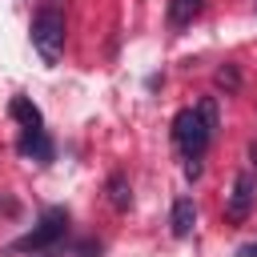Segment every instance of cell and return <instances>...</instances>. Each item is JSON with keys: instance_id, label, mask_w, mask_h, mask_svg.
<instances>
[{"instance_id": "obj_14", "label": "cell", "mask_w": 257, "mask_h": 257, "mask_svg": "<svg viewBox=\"0 0 257 257\" xmlns=\"http://www.w3.org/2000/svg\"><path fill=\"white\" fill-rule=\"evenodd\" d=\"M185 177L197 181V177H201V161H185Z\"/></svg>"}, {"instance_id": "obj_2", "label": "cell", "mask_w": 257, "mask_h": 257, "mask_svg": "<svg viewBox=\"0 0 257 257\" xmlns=\"http://www.w3.org/2000/svg\"><path fill=\"white\" fill-rule=\"evenodd\" d=\"M32 48L40 52L44 64H56L60 52H64V12L60 8H40L32 16Z\"/></svg>"}, {"instance_id": "obj_5", "label": "cell", "mask_w": 257, "mask_h": 257, "mask_svg": "<svg viewBox=\"0 0 257 257\" xmlns=\"http://www.w3.org/2000/svg\"><path fill=\"white\" fill-rule=\"evenodd\" d=\"M20 157H32V161L48 165V161L56 157V145L48 141L44 128H24V137H20Z\"/></svg>"}, {"instance_id": "obj_13", "label": "cell", "mask_w": 257, "mask_h": 257, "mask_svg": "<svg viewBox=\"0 0 257 257\" xmlns=\"http://www.w3.org/2000/svg\"><path fill=\"white\" fill-rule=\"evenodd\" d=\"M233 257H257V241H245V245H237V253Z\"/></svg>"}, {"instance_id": "obj_12", "label": "cell", "mask_w": 257, "mask_h": 257, "mask_svg": "<svg viewBox=\"0 0 257 257\" xmlns=\"http://www.w3.org/2000/svg\"><path fill=\"white\" fill-rule=\"evenodd\" d=\"M76 257H100V241H80L76 245Z\"/></svg>"}, {"instance_id": "obj_10", "label": "cell", "mask_w": 257, "mask_h": 257, "mask_svg": "<svg viewBox=\"0 0 257 257\" xmlns=\"http://www.w3.org/2000/svg\"><path fill=\"white\" fill-rule=\"evenodd\" d=\"M217 84L229 88V92H241V72H237V64H221V68H217Z\"/></svg>"}, {"instance_id": "obj_11", "label": "cell", "mask_w": 257, "mask_h": 257, "mask_svg": "<svg viewBox=\"0 0 257 257\" xmlns=\"http://www.w3.org/2000/svg\"><path fill=\"white\" fill-rule=\"evenodd\" d=\"M197 112H201V120L209 124V133L217 137V128H221V120H217V100H213V96H205V100H197Z\"/></svg>"}, {"instance_id": "obj_3", "label": "cell", "mask_w": 257, "mask_h": 257, "mask_svg": "<svg viewBox=\"0 0 257 257\" xmlns=\"http://www.w3.org/2000/svg\"><path fill=\"white\" fill-rule=\"evenodd\" d=\"M173 141H177V149L185 153V161H201V153L209 149L213 133H209V124L201 120L197 104H193V108H181V112L173 116Z\"/></svg>"}, {"instance_id": "obj_7", "label": "cell", "mask_w": 257, "mask_h": 257, "mask_svg": "<svg viewBox=\"0 0 257 257\" xmlns=\"http://www.w3.org/2000/svg\"><path fill=\"white\" fill-rule=\"evenodd\" d=\"M104 193H108V205H112L116 213H124V209L133 205V185H128V177H124V173H112V177H108V185H104Z\"/></svg>"}, {"instance_id": "obj_9", "label": "cell", "mask_w": 257, "mask_h": 257, "mask_svg": "<svg viewBox=\"0 0 257 257\" xmlns=\"http://www.w3.org/2000/svg\"><path fill=\"white\" fill-rule=\"evenodd\" d=\"M197 12H201V0H173V4H169V20H173V28L193 24Z\"/></svg>"}, {"instance_id": "obj_15", "label": "cell", "mask_w": 257, "mask_h": 257, "mask_svg": "<svg viewBox=\"0 0 257 257\" xmlns=\"http://www.w3.org/2000/svg\"><path fill=\"white\" fill-rule=\"evenodd\" d=\"M249 161H253V169H257V141H249Z\"/></svg>"}, {"instance_id": "obj_16", "label": "cell", "mask_w": 257, "mask_h": 257, "mask_svg": "<svg viewBox=\"0 0 257 257\" xmlns=\"http://www.w3.org/2000/svg\"><path fill=\"white\" fill-rule=\"evenodd\" d=\"M36 257H48V253H36Z\"/></svg>"}, {"instance_id": "obj_1", "label": "cell", "mask_w": 257, "mask_h": 257, "mask_svg": "<svg viewBox=\"0 0 257 257\" xmlns=\"http://www.w3.org/2000/svg\"><path fill=\"white\" fill-rule=\"evenodd\" d=\"M64 233H68V213H64L60 205H48V209L40 213V221H36L24 237L12 241V249H16V253H48Z\"/></svg>"}, {"instance_id": "obj_4", "label": "cell", "mask_w": 257, "mask_h": 257, "mask_svg": "<svg viewBox=\"0 0 257 257\" xmlns=\"http://www.w3.org/2000/svg\"><path fill=\"white\" fill-rule=\"evenodd\" d=\"M253 197H257V177L253 173H237L233 177V189H229V201H225V217L233 225H241L253 209Z\"/></svg>"}, {"instance_id": "obj_6", "label": "cell", "mask_w": 257, "mask_h": 257, "mask_svg": "<svg viewBox=\"0 0 257 257\" xmlns=\"http://www.w3.org/2000/svg\"><path fill=\"white\" fill-rule=\"evenodd\" d=\"M169 221H173V237H189L193 225H197V205H193V197H177Z\"/></svg>"}, {"instance_id": "obj_8", "label": "cell", "mask_w": 257, "mask_h": 257, "mask_svg": "<svg viewBox=\"0 0 257 257\" xmlns=\"http://www.w3.org/2000/svg\"><path fill=\"white\" fill-rule=\"evenodd\" d=\"M8 112H12V120H20L24 128H44V116H40V108H36L28 96H12Z\"/></svg>"}]
</instances>
